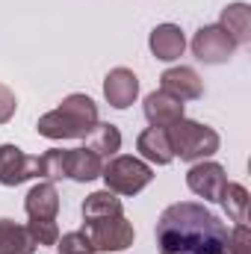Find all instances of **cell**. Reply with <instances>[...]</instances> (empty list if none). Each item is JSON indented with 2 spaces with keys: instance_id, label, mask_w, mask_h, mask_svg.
I'll use <instances>...</instances> for the list:
<instances>
[{
  "instance_id": "cell-1",
  "label": "cell",
  "mask_w": 251,
  "mask_h": 254,
  "mask_svg": "<svg viewBox=\"0 0 251 254\" xmlns=\"http://www.w3.org/2000/svg\"><path fill=\"white\" fill-rule=\"evenodd\" d=\"M228 240V225L195 201H178L166 207L157 222L160 254H225Z\"/></svg>"
},
{
  "instance_id": "cell-2",
  "label": "cell",
  "mask_w": 251,
  "mask_h": 254,
  "mask_svg": "<svg viewBox=\"0 0 251 254\" xmlns=\"http://www.w3.org/2000/svg\"><path fill=\"white\" fill-rule=\"evenodd\" d=\"M98 125V104L89 95H68L63 104L45 113L36 130L45 139H86V133Z\"/></svg>"
},
{
  "instance_id": "cell-3",
  "label": "cell",
  "mask_w": 251,
  "mask_h": 254,
  "mask_svg": "<svg viewBox=\"0 0 251 254\" xmlns=\"http://www.w3.org/2000/svg\"><path fill=\"white\" fill-rule=\"evenodd\" d=\"M166 136H169V145H172V154L181 157L184 163H201L207 157H213L222 145L219 133L213 127L201 125V122H189L181 119L175 125L166 127Z\"/></svg>"
},
{
  "instance_id": "cell-4",
  "label": "cell",
  "mask_w": 251,
  "mask_h": 254,
  "mask_svg": "<svg viewBox=\"0 0 251 254\" xmlns=\"http://www.w3.org/2000/svg\"><path fill=\"white\" fill-rule=\"evenodd\" d=\"M101 178L107 190L116 195H139L154 181V169L139 157H110L104 163Z\"/></svg>"
},
{
  "instance_id": "cell-5",
  "label": "cell",
  "mask_w": 251,
  "mask_h": 254,
  "mask_svg": "<svg viewBox=\"0 0 251 254\" xmlns=\"http://www.w3.org/2000/svg\"><path fill=\"white\" fill-rule=\"evenodd\" d=\"M83 231L92 240L95 252H125L136 240L133 222L125 213L122 216H110V219H98V222H83Z\"/></svg>"
},
{
  "instance_id": "cell-6",
  "label": "cell",
  "mask_w": 251,
  "mask_h": 254,
  "mask_svg": "<svg viewBox=\"0 0 251 254\" xmlns=\"http://www.w3.org/2000/svg\"><path fill=\"white\" fill-rule=\"evenodd\" d=\"M234 51H237L234 39L219 24H207V27H201L192 36V54H195V60H201V63H207V65L228 63L234 57Z\"/></svg>"
},
{
  "instance_id": "cell-7",
  "label": "cell",
  "mask_w": 251,
  "mask_h": 254,
  "mask_svg": "<svg viewBox=\"0 0 251 254\" xmlns=\"http://www.w3.org/2000/svg\"><path fill=\"white\" fill-rule=\"evenodd\" d=\"M30 178H39V157L24 154L18 145H0V184L18 187Z\"/></svg>"
},
{
  "instance_id": "cell-8",
  "label": "cell",
  "mask_w": 251,
  "mask_h": 254,
  "mask_svg": "<svg viewBox=\"0 0 251 254\" xmlns=\"http://www.w3.org/2000/svg\"><path fill=\"white\" fill-rule=\"evenodd\" d=\"M225 184H228V175H225V169H222L219 163H213V160H201V163H195L187 172V187L195 192L198 198H204V201H219Z\"/></svg>"
},
{
  "instance_id": "cell-9",
  "label": "cell",
  "mask_w": 251,
  "mask_h": 254,
  "mask_svg": "<svg viewBox=\"0 0 251 254\" xmlns=\"http://www.w3.org/2000/svg\"><path fill=\"white\" fill-rule=\"evenodd\" d=\"M160 89L175 95L178 101H198L204 95V80L198 77L195 68L178 65V68H169L160 74Z\"/></svg>"
},
{
  "instance_id": "cell-10",
  "label": "cell",
  "mask_w": 251,
  "mask_h": 254,
  "mask_svg": "<svg viewBox=\"0 0 251 254\" xmlns=\"http://www.w3.org/2000/svg\"><path fill=\"white\" fill-rule=\"evenodd\" d=\"M148 48L160 63H175L187 51V36L178 24H157L148 36Z\"/></svg>"
},
{
  "instance_id": "cell-11",
  "label": "cell",
  "mask_w": 251,
  "mask_h": 254,
  "mask_svg": "<svg viewBox=\"0 0 251 254\" xmlns=\"http://www.w3.org/2000/svg\"><path fill=\"white\" fill-rule=\"evenodd\" d=\"M139 95V77L130 68H113L104 77V98L110 107L116 110H127Z\"/></svg>"
},
{
  "instance_id": "cell-12",
  "label": "cell",
  "mask_w": 251,
  "mask_h": 254,
  "mask_svg": "<svg viewBox=\"0 0 251 254\" xmlns=\"http://www.w3.org/2000/svg\"><path fill=\"white\" fill-rule=\"evenodd\" d=\"M145 119L151 122V127H169L184 119V101H178L169 92H151L145 98Z\"/></svg>"
},
{
  "instance_id": "cell-13",
  "label": "cell",
  "mask_w": 251,
  "mask_h": 254,
  "mask_svg": "<svg viewBox=\"0 0 251 254\" xmlns=\"http://www.w3.org/2000/svg\"><path fill=\"white\" fill-rule=\"evenodd\" d=\"M24 210H27L30 219L57 222V213H60V192H57V187L51 181L48 184H36L24 198Z\"/></svg>"
},
{
  "instance_id": "cell-14",
  "label": "cell",
  "mask_w": 251,
  "mask_h": 254,
  "mask_svg": "<svg viewBox=\"0 0 251 254\" xmlns=\"http://www.w3.org/2000/svg\"><path fill=\"white\" fill-rule=\"evenodd\" d=\"M136 151L142 154V160H148L154 166H169L175 160L169 136H166V127H148V130H142L139 139H136Z\"/></svg>"
},
{
  "instance_id": "cell-15",
  "label": "cell",
  "mask_w": 251,
  "mask_h": 254,
  "mask_svg": "<svg viewBox=\"0 0 251 254\" xmlns=\"http://www.w3.org/2000/svg\"><path fill=\"white\" fill-rule=\"evenodd\" d=\"M219 27L234 39V45H249L251 42V6L249 3H231L222 9Z\"/></svg>"
},
{
  "instance_id": "cell-16",
  "label": "cell",
  "mask_w": 251,
  "mask_h": 254,
  "mask_svg": "<svg viewBox=\"0 0 251 254\" xmlns=\"http://www.w3.org/2000/svg\"><path fill=\"white\" fill-rule=\"evenodd\" d=\"M83 148H89L101 160H110V157H116L122 151V133H119V127L110 125V122H98L86 133V145Z\"/></svg>"
},
{
  "instance_id": "cell-17",
  "label": "cell",
  "mask_w": 251,
  "mask_h": 254,
  "mask_svg": "<svg viewBox=\"0 0 251 254\" xmlns=\"http://www.w3.org/2000/svg\"><path fill=\"white\" fill-rule=\"evenodd\" d=\"M104 172V160L98 154H92L89 148H68V178L77 184H89L95 178H101Z\"/></svg>"
},
{
  "instance_id": "cell-18",
  "label": "cell",
  "mask_w": 251,
  "mask_h": 254,
  "mask_svg": "<svg viewBox=\"0 0 251 254\" xmlns=\"http://www.w3.org/2000/svg\"><path fill=\"white\" fill-rule=\"evenodd\" d=\"M80 213H83V222H98V219L122 216L125 210H122V198H119L116 192L101 190V192H92V195H86V201H83Z\"/></svg>"
},
{
  "instance_id": "cell-19",
  "label": "cell",
  "mask_w": 251,
  "mask_h": 254,
  "mask_svg": "<svg viewBox=\"0 0 251 254\" xmlns=\"http://www.w3.org/2000/svg\"><path fill=\"white\" fill-rule=\"evenodd\" d=\"M36 243L24 225H15L12 219H0V254H33Z\"/></svg>"
},
{
  "instance_id": "cell-20",
  "label": "cell",
  "mask_w": 251,
  "mask_h": 254,
  "mask_svg": "<svg viewBox=\"0 0 251 254\" xmlns=\"http://www.w3.org/2000/svg\"><path fill=\"white\" fill-rule=\"evenodd\" d=\"M219 204L225 207V213L237 222V225H246L249 222V190L243 184H225V190L219 195Z\"/></svg>"
},
{
  "instance_id": "cell-21",
  "label": "cell",
  "mask_w": 251,
  "mask_h": 254,
  "mask_svg": "<svg viewBox=\"0 0 251 254\" xmlns=\"http://www.w3.org/2000/svg\"><path fill=\"white\" fill-rule=\"evenodd\" d=\"M39 178L45 181L68 178V148H51L39 157Z\"/></svg>"
},
{
  "instance_id": "cell-22",
  "label": "cell",
  "mask_w": 251,
  "mask_h": 254,
  "mask_svg": "<svg viewBox=\"0 0 251 254\" xmlns=\"http://www.w3.org/2000/svg\"><path fill=\"white\" fill-rule=\"evenodd\" d=\"M54 249H60V254H95V246H92V240L86 237V231L63 234Z\"/></svg>"
},
{
  "instance_id": "cell-23",
  "label": "cell",
  "mask_w": 251,
  "mask_h": 254,
  "mask_svg": "<svg viewBox=\"0 0 251 254\" xmlns=\"http://www.w3.org/2000/svg\"><path fill=\"white\" fill-rule=\"evenodd\" d=\"M27 231H30V237H33V243H36L39 249H42V246H57V240H60V228H57V222L30 219Z\"/></svg>"
},
{
  "instance_id": "cell-24",
  "label": "cell",
  "mask_w": 251,
  "mask_h": 254,
  "mask_svg": "<svg viewBox=\"0 0 251 254\" xmlns=\"http://www.w3.org/2000/svg\"><path fill=\"white\" fill-rule=\"evenodd\" d=\"M225 254H251V234L249 225H237L231 231V240H228V252Z\"/></svg>"
},
{
  "instance_id": "cell-25",
  "label": "cell",
  "mask_w": 251,
  "mask_h": 254,
  "mask_svg": "<svg viewBox=\"0 0 251 254\" xmlns=\"http://www.w3.org/2000/svg\"><path fill=\"white\" fill-rule=\"evenodd\" d=\"M15 110H18V98H15V92H12L9 86H3V83H0V125L12 122Z\"/></svg>"
}]
</instances>
